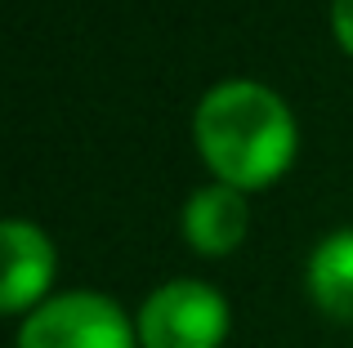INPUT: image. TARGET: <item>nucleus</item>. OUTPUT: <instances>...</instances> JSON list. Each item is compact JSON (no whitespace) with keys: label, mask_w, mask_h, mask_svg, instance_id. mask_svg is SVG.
<instances>
[{"label":"nucleus","mask_w":353,"mask_h":348,"mask_svg":"<svg viewBox=\"0 0 353 348\" xmlns=\"http://www.w3.org/2000/svg\"><path fill=\"white\" fill-rule=\"evenodd\" d=\"M0 246H5L0 313L18 317V313L41 308L45 295H50V286H54V268H59L50 237H45L36 224H27V219H5V228H0Z\"/></svg>","instance_id":"obj_4"},{"label":"nucleus","mask_w":353,"mask_h":348,"mask_svg":"<svg viewBox=\"0 0 353 348\" xmlns=\"http://www.w3.org/2000/svg\"><path fill=\"white\" fill-rule=\"evenodd\" d=\"M192 134L215 183L237 192L268 188L295 161V116L259 80H224L206 89L192 116Z\"/></svg>","instance_id":"obj_1"},{"label":"nucleus","mask_w":353,"mask_h":348,"mask_svg":"<svg viewBox=\"0 0 353 348\" xmlns=\"http://www.w3.org/2000/svg\"><path fill=\"white\" fill-rule=\"evenodd\" d=\"M233 313L215 286L174 277L139 304L134 331L139 348H224Z\"/></svg>","instance_id":"obj_2"},{"label":"nucleus","mask_w":353,"mask_h":348,"mask_svg":"<svg viewBox=\"0 0 353 348\" xmlns=\"http://www.w3.org/2000/svg\"><path fill=\"white\" fill-rule=\"evenodd\" d=\"M250 232V206L246 192L228 188V183H210L197 188L183 206V237L197 254L206 259H224L233 254Z\"/></svg>","instance_id":"obj_5"},{"label":"nucleus","mask_w":353,"mask_h":348,"mask_svg":"<svg viewBox=\"0 0 353 348\" xmlns=\"http://www.w3.org/2000/svg\"><path fill=\"white\" fill-rule=\"evenodd\" d=\"M304 286L318 313L331 322H353V228H340L313 246Z\"/></svg>","instance_id":"obj_6"},{"label":"nucleus","mask_w":353,"mask_h":348,"mask_svg":"<svg viewBox=\"0 0 353 348\" xmlns=\"http://www.w3.org/2000/svg\"><path fill=\"white\" fill-rule=\"evenodd\" d=\"M331 27H336V41L345 45V54L353 58V0H331Z\"/></svg>","instance_id":"obj_7"},{"label":"nucleus","mask_w":353,"mask_h":348,"mask_svg":"<svg viewBox=\"0 0 353 348\" xmlns=\"http://www.w3.org/2000/svg\"><path fill=\"white\" fill-rule=\"evenodd\" d=\"M14 348H139V331L117 299L68 290L23 317Z\"/></svg>","instance_id":"obj_3"}]
</instances>
